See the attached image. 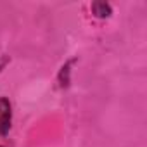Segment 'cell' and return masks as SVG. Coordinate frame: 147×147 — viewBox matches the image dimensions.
Instances as JSON below:
<instances>
[{
    "label": "cell",
    "instance_id": "obj_1",
    "mask_svg": "<svg viewBox=\"0 0 147 147\" xmlns=\"http://www.w3.org/2000/svg\"><path fill=\"white\" fill-rule=\"evenodd\" d=\"M11 121H12L11 102L5 97H0V135H5L9 131Z\"/></svg>",
    "mask_w": 147,
    "mask_h": 147
},
{
    "label": "cell",
    "instance_id": "obj_2",
    "mask_svg": "<svg viewBox=\"0 0 147 147\" xmlns=\"http://www.w3.org/2000/svg\"><path fill=\"white\" fill-rule=\"evenodd\" d=\"M92 11L97 18H109L111 16V5L106 4V2H94Z\"/></svg>",
    "mask_w": 147,
    "mask_h": 147
}]
</instances>
